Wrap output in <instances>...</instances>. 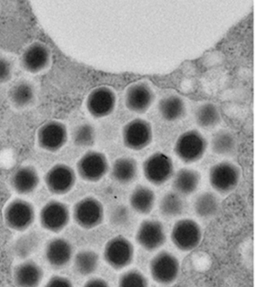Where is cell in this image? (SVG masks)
<instances>
[{"mask_svg":"<svg viewBox=\"0 0 255 287\" xmlns=\"http://www.w3.org/2000/svg\"><path fill=\"white\" fill-rule=\"evenodd\" d=\"M118 284L120 287H147L148 282L147 278L139 271L130 270L123 273L119 277Z\"/></svg>","mask_w":255,"mask_h":287,"instance_id":"33","label":"cell"},{"mask_svg":"<svg viewBox=\"0 0 255 287\" xmlns=\"http://www.w3.org/2000/svg\"><path fill=\"white\" fill-rule=\"evenodd\" d=\"M73 250L71 243L61 237L50 240L44 249V257L51 267L61 268L66 266L73 256Z\"/></svg>","mask_w":255,"mask_h":287,"instance_id":"18","label":"cell"},{"mask_svg":"<svg viewBox=\"0 0 255 287\" xmlns=\"http://www.w3.org/2000/svg\"><path fill=\"white\" fill-rule=\"evenodd\" d=\"M184 207V202L179 194L173 191L166 193L159 203L160 213L168 217L180 215L183 211Z\"/></svg>","mask_w":255,"mask_h":287,"instance_id":"30","label":"cell"},{"mask_svg":"<svg viewBox=\"0 0 255 287\" xmlns=\"http://www.w3.org/2000/svg\"><path fill=\"white\" fill-rule=\"evenodd\" d=\"M3 216L8 228L14 231H22L32 224L35 212L31 203L23 199L16 198L7 204Z\"/></svg>","mask_w":255,"mask_h":287,"instance_id":"3","label":"cell"},{"mask_svg":"<svg viewBox=\"0 0 255 287\" xmlns=\"http://www.w3.org/2000/svg\"><path fill=\"white\" fill-rule=\"evenodd\" d=\"M116 101V95L112 89L106 86H100L89 93L86 98V107L92 117L102 118L113 113Z\"/></svg>","mask_w":255,"mask_h":287,"instance_id":"14","label":"cell"},{"mask_svg":"<svg viewBox=\"0 0 255 287\" xmlns=\"http://www.w3.org/2000/svg\"><path fill=\"white\" fill-rule=\"evenodd\" d=\"M201 180V175L194 169L182 168L175 174L172 187L176 192L184 195L194 193L197 189Z\"/></svg>","mask_w":255,"mask_h":287,"instance_id":"23","label":"cell"},{"mask_svg":"<svg viewBox=\"0 0 255 287\" xmlns=\"http://www.w3.org/2000/svg\"><path fill=\"white\" fill-rule=\"evenodd\" d=\"M138 173V165L136 160L130 157H121L113 163L110 174L117 182L127 184L133 181Z\"/></svg>","mask_w":255,"mask_h":287,"instance_id":"21","label":"cell"},{"mask_svg":"<svg viewBox=\"0 0 255 287\" xmlns=\"http://www.w3.org/2000/svg\"><path fill=\"white\" fill-rule=\"evenodd\" d=\"M134 255V246L126 237L117 236L105 245L103 257L106 263L113 269L120 270L129 265Z\"/></svg>","mask_w":255,"mask_h":287,"instance_id":"6","label":"cell"},{"mask_svg":"<svg viewBox=\"0 0 255 287\" xmlns=\"http://www.w3.org/2000/svg\"><path fill=\"white\" fill-rule=\"evenodd\" d=\"M46 287H72L73 286L71 281L66 277L60 275H53L47 281Z\"/></svg>","mask_w":255,"mask_h":287,"instance_id":"36","label":"cell"},{"mask_svg":"<svg viewBox=\"0 0 255 287\" xmlns=\"http://www.w3.org/2000/svg\"><path fill=\"white\" fill-rule=\"evenodd\" d=\"M166 239L162 223L155 219L143 220L139 224L135 235L136 243L147 251H154L161 247Z\"/></svg>","mask_w":255,"mask_h":287,"instance_id":"15","label":"cell"},{"mask_svg":"<svg viewBox=\"0 0 255 287\" xmlns=\"http://www.w3.org/2000/svg\"><path fill=\"white\" fill-rule=\"evenodd\" d=\"M122 137L123 144L127 148L135 151L142 150L152 141V126L144 119H134L123 127Z\"/></svg>","mask_w":255,"mask_h":287,"instance_id":"8","label":"cell"},{"mask_svg":"<svg viewBox=\"0 0 255 287\" xmlns=\"http://www.w3.org/2000/svg\"><path fill=\"white\" fill-rule=\"evenodd\" d=\"M39 180L36 169L31 165H25L19 167L13 172L10 178V184L17 194L27 195L36 189Z\"/></svg>","mask_w":255,"mask_h":287,"instance_id":"19","label":"cell"},{"mask_svg":"<svg viewBox=\"0 0 255 287\" xmlns=\"http://www.w3.org/2000/svg\"><path fill=\"white\" fill-rule=\"evenodd\" d=\"M38 244V238L33 233L23 234L18 237L12 245L14 255L21 259H25L32 254Z\"/></svg>","mask_w":255,"mask_h":287,"instance_id":"31","label":"cell"},{"mask_svg":"<svg viewBox=\"0 0 255 287\" xmlns=\"http://www.w3.org/2000/svg\"><path fill=\"white\" fill-rule=\"evenodd\" d=\"M149 272L152 280L162 285H169L177 279L180 272L178 259L167 251H161L150 260Z\"/></svg>","mask_w":255,"mask_h":287,"instance_id":"4","label":"cell"},{"mask_svg":"<svg viewBox=\"0 0 255 287\" xmlns=\"http://www.w3.org/2000/svg\"><path fill=\"white\" fill-rule=\"evenodd\" d=\"M11 61L6 56L0 55V85L9 81L12 75Z\"/></svg>","mask_w":255,"mask_h":287,"instance_id":"35","label":"cell"},{"mask_svg":"<svg viewBox=\"0 0 255 287\" xmlns=\"http://www.w3.org/2000/svg\"><path fill=\"white\" fill-rule=\"evenodd\" d=\"M73 218L80 227L91 229L100 225L104 218V209L97 199L88 196L77 202L73 208Z\"/></svg>","mask_w":255,"mask_h":287,"instance_id":"7","label":"cell"},{"mask_svg":"<svg viewBox=\"0 0 255 287\" xmlns=\"http://www.w3.org/2000/svg\"><path fill=\"white\" fill-rule=\"evenodd\" d=\"M68 131L62 122L51 120L43 124L38 129L36 141L38 146L48 152H56L67 143Z\"/></svg>","mask_w":255,"mask_h":287,"instance_id":"11","label":"cell"},{"mask_svg":"<svg viewBox=\"0 0 255 287\" xmlns=\"http://www.w3.org/2000/svg\"><path fill=\"white\" fill-rule=\"evenodd\" d=\"M208 142L198 130H188L180 135L174 146L176 156L183 162L189 164L199 161L206 152Z\"/></svg>","mask_w":255,"mask_h":287,"instance_id":"1","label":"cell"},{"mask_svg":"<svg viewBox=\"0 0 255 287\" xmlns=\"http://www.w3.org/2000/svg\"><path fill=\"white\" fill-rule=\"evenodd\" d=\"M41 227L53 233H58L68 224L70 212L68 206L61 201L51 200L41 208L39 214Z\"/></svg>","mask_w":255,"mask_h":287,"instance_id":"13","label":"cell"},{"mask_svg":"<svg viewBox=\"0 0 255 287\" xmlns=\"http://www.w3.org/2000/svg\"><path fill=\"white\" fill-rule=\"evenodd\" d=\"M85 287H108V282L101 278H93L87 280L84 284Z\"/></svg>","mask_w":255,"mask_h":287,"instance_id":"37","label":"cell"},{"mask_svg":"<svg viewBox=\"0 0 255 287\" xmlns=\"http://www.w3.org/2000/svg\"><path fill=\"white\" fill-rule=\"evenodd\" d=\"M219 200L215 194L205 191L195 199L193 208L196 215L201 218H209L214 215L219 208Z\"/></svg>","mask_w":255,"mask_h":287,"instance_id":"26","label":"cell"},{"mask_svg":"<svg viewBox=\"0 0 255 287\" xmlns=\"http://www.w3.org/2000/svg\"><path fill=\"white\" fill-rule=\"evenodd\" d=\"M195 119L197 125L202 128H210L220 122L221 116L218 108L211 103H206L197 109Z\"/></svg>","mask_w":255,"mask_h":287,"instance_id":"29","label":"cell"},{"mask_svg":"<svg viewBox=\"0 0 255 287\" xmlns=\"http://www.w3.org/2000/svg\"><path fill=\"white\" fill-rule=\"evenodd\" d=\"M109 169L108 159L103 153L96 150H89L79 159L76 170L83 180L95 182L102 179Z\"/></svg>","mask_w":255,"mask_h":287,"instance_id":"10","label":"cell"},{"mask_svg":"<svg viewBox=\"0 0 255 287\" xmlns=\"http://www.w3.org/2000/svg\"><path fill=\"white\" fill-rule=\"evenodd\" d=\"M8 97L11 103L15 108H27L30 106L35 100L34 87L28 81H18L9 89Z\"/></svg>","mask_w":255,"mask_h":287,"instance_id":"24","label":"cell"},{"mask_svg":"<svg viewBox=\"0 0 255 287\" xmlns=\"http://www.w3.org/2000/svg\"><path fill=\"white\" fill-rule=\"evenodd\" d=\"M155 99L150 87L143 82L134 83L127 89L125 94V104L130 112L136 114L145 113L152 105Z\"/></svg>","mask_w":255,"mask_h":287,"instance_id":"17","label":"cell"},{"mask_svg":"<svg viewBox=\"0 0 255 287\" xmlns=\"http://www.w3.org/2000/svg\"><path fill=\"white\" fill-rule=\"evenodd\" d=\"M241 176L240 167L233 162L223 161L210 169L209 180L212 187L217 192L227 194L235 189Z\"/></svg>","mask_w":255,"mask_h":287,"instance_id":"2","label":"cell"},{"mask_svg":"<svg viewBox=\"0 0 255 287\" xmlns=\"http://www.w3.org/2000/svg\"><path fill=\"white\" fill-rule=\"evenodd\" d=\"M202 237V229L194 220L181 219L174 224L170 234L171 240L179 250L190 251L197 248Z\"/></svg>","mask_w":255,"mask_h":287,"instance_id":"5","label":"cell"},{"mask_svg":"<svg viewBox=\"0 0 255 287\" xmlns=\"http://www.w3.org/2000/svg\"><path fill=\"white\" fill-rule=\"evenodd\" d=\"M211 148L214 153L223 156L232 154L236 147V141L234 135L226 130L218 131L211 141Z\"/></svg>","mask_w":255,"mask_h":287,"instance_id":"28","label":"cell"},{"mask_svg":"<svg viewBox=\"0 0 255 287\" xmlns=\"http://www.w3.org/2000/svg\"><path fill=\"white\" fill-rule=\"evenodd\" d=\"M43 271L41 267L32 260H25L14 268L13 278L17 286L35 287L41 282Z\"/></svg>","mask_w":255,"mask_h":287,"instance_id":"20","label":"cell"},{"mask_svg":"<svg viewBox=\"0 0 255 287\" xmlns=\"http://www.w3.org/2000/svg\"><path fill=\"white\" fill-rule=\"evenodd\" d=\"M161 117L165 121L173 122L181 119L186 113V106L179 96L171 95L163 98L158 104Z\"/></svg>","mask_w":255,"mask_h":287,"instance_id":"25","label":"cell"},{"mask_svg":"<svg viewBox=\"0 0 255 287\" xmlns=\"http://www.w3.org/2000/svg\"><path fill=\"white\" fill-rule=\"evenodd\" d=\"M99 257L95 252L84 250L78 252L74 258V267L76 272L84 276L93 273L97 270Z\"/></svg>","mask_w":255,"mask_h":287,"instance_id":"27","label":"cell"},{"mask_svg":"<svg viewBox=\"0 0 255 287\" xmlns=\"http://www.w3.org/2000/svg\"><path fill=\"white\" fill-rule=\"evenodd\" d=\"M130 217L128 208L125 205H120L114 207L109 214L111 224L116 226H121L128 223Z\"/></svg>","mask_w":255,"mask_h":287,"instance_id":"34","label":"cell"},{"mask_svg":"<svg viewBox=\"0 0 255 287\" xmlns=\"http://www.w3.org/2000/svg\"><path fill=\"white\" fill-rule=\"evenodd\" d=\"M50 60L49 48L41 42L35 41L24 48L20 58V63L25 71L36 74L47 68Z\"/></svg>","mask_w":255,"mask_h":287,"instance_id":"16","label":"cell"},{"mask_svg":"<svg viewBox=\"0 0 255 287\" xmlns=\"http://www.w3.org/2000/svg\"><path fill=\"white\" fill-rule=\"evenodd\" d=\"M96 138L95 128L89 123L81 124L74 129L72 134L73 144L79 147L93 145Z\"/></svg>","mask_w":255,"mask_h":287,"instance_id":"32","label":"cell"},{"mask_svg":"<svg viewBox=\"0 0 255 287\" xmlns=\"http://www.w3.org/2000/svg\"><path fill=\"white\" fill-rule=\"evenodd\" d=\"M154 192L149 187L137 185L131 191L129 203L131 208L136 212L142 215L150 213L155 202Z\"/></svg>","mask_w":255,"mask_h":287,"instance_id":"22","label":"cell"},{"mask_svg":"<svg viewBox=\"0 0 255 287\" xmlns=\"http://www.w3.org/2000/svg\"><path fill=\"white\" fill-rule=\"evenodd\" d=\"M44 181L51 193L64 195L74 187L76 181V175L71 166L63 163H58L48 170L45 174Z\"/></svg>","mask_w":255,"mask_h":287,"instance_id":"12","label":"cell"},{"mask_svg":"<svg viewBox=\"0 0 255 287\" xmlns=\"http://www.w3.org/2000/svg\"><path fill=\"white\" fill-rule=\"evenodd\" d=\"M142 171L149 182L155 186H160L168 181L173 174V162L167 155L156 152L149 155L143 162Z\"/></svg>","mask_w":255,"mask_h":287,"instance_id":"9","label":"cell"}]
</instances>
